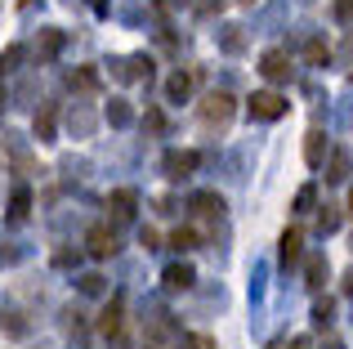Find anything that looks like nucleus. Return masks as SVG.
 Segmentation results:
<instances>
[{
	"mask_svg": "<svg viewBox=\"0 0 353 349\" xmlns=\"http://www.w3.org/2000/svg\"><path fill=\"white\" fill-rule=\"evenodd\" d=\"M233 112H237V99L224 94V90L201 99V121H206V130H224V126L233 121Z\"/></svg>",
	"mask_w": 353,
	"mask_h": 349,
	"instance_id": "obj_1",
	"label": "nucleus"
},
{
	"mask_svg": "<svg viewBox=\"0 0 353 349\" xmlns=\"http://www.w3.org/2000/svg\"><path fill=\"white\" fill-rule=\"evenodd\" d=\"M246 112L250 121H277V117H286V99L277 90H259V94L246 99Z\"/></svg>",
	"mask_w": 353,
	"mask_h": 349,
	"instance_id": "obj_2",
	"label": "nucleus"
},
{
	"mask_svg": "<svg viewBox=\"0 0 353 349\" xmlns=\"http://www.w3.org/2000/svg\"><path fill=\"white\" fill-rule=\"evenodd\" d=\"M197 166H201V157H197V152H192V148H170V152H165V157H161V174H165V179H170V183L188 179V174L197 170Z\"/></svg>",
	"mask_w": 353,
	"mask_h": 349,
	"instance_id": "obj_3",
	"label": "nucleus"
},
{
	"mask_svg": "<svg viewBox=\"0 0 353 349\" xmlns=\"http://www.w3.org/2000/svg\"><path fill=\"white\" fill-rule=\"evenodd\" d=\"M85 251L99 255V260H112V255L121 251V242H117V233L108 224H90L85 228Z\"/></svg>",
	"mask_w": 353,
	"mask_h": 349,
	"instance_id": "obj_4",
	"label": "nucleus"
},
{
	"mask_svg": "<svg viewBox=\"0 0 353 349\" xmlns=\"http://www.w3.org/2000/svg\"><path fill=\"white\" fill-rule=\"evenodd\" d=\"M291 54L286 50H268L264 59H259V77L264 81H273V86H286V81H291Z\"/></svg>",
	"mask_w": 353,
	"mask_h": 349,
	"instance_id": "obj_5",
	"label": "nucleus"
},
{
	"mask_svg": "<svg viewBox=\"0 0 353 349\" xmlns=\"http://www.w3.org/2000/svg\"><path fill=\"white\" fill-rule=\"evenodd\" d=\"M277 246H282V251H277V255H282V269H291V264L304 260V233H300V228H286Z\"/></svg>",
	"mask_w": 353,
	"mask_h": 349,
	"instance_id": "obj_6",
	"label": "nucleus"
},
{
	"mask_svg": "<svg viewBox=\"0 0 353 349\" xmlns=\"http://www.w3.org/2000/svg\"><path fill=\"white\" fill-rule=\"evenodd\" d=\"M304 161H309L313 170L327 161V134H322V130H309V134H304Z\"/></svg>",
	"mask_w": 353,
	"mask_h": 349,
	"instance_id": "obj_7",
	"label": "nucleus"
},
{
	"mask_svg": "<svg viewBox=\"0 0 353 349\" xmlns=\"http://www.w3.org/2000/svg\"><path fill=\"white\" fill-rule=\"evenodd\" d=\"M188 206L197 210V215H206V219L224 215V197H219V192H192V197H188Z\"/></svg>",
	"mask_w": 353,
	"mask_h": 349,
	"instance_id": "obj_8",
	"label": "nucleus"
},
{
	"mask_svg": "<svg viewBox=\"0 0 353 349\" xmlns=\"http://www.w3.org/2000/svg\"><path fill=\"white\" fill-rule=\"evenodd\" d=\"M161 282H165L170 291H188L192 282H197V273H192V264H170V269L161 273Z\"/></svg>",
	"mask_w": 353,
	"mask_h": 349,
	"instance_id": "obj_9",
	"label": "nucleus"
},
{
	"mask_svg": "<svg viewBox=\"0 0 353 349\" xmlns=\"http://www.w3.org/2000/svg\"><path fill=\"white\" fill-rule=\"evenodd\" d=\"M327 273H331L327 255H309V260H304V278H309V287H313V291L327 287Z\"/></svg>",
	"mask_w": 353,
	"mask_h": 349,
	"instance_id": "obj_10",
	"label": "nucleus"
},
{
	"mask_svg": "<svg viewBox=\"0 0 353 349\" xmlns=\"http://www.w3.org/2000/svg\"><path fill=\"white\" fill-rule=\"evenodd\" d=\"M349 174H353V157L345 148H336L331 152V166H327V183H345Z\"/></svg>",
	"mask_w": 353,
	"mask_h": 349,
	"instance_id": "obj_11",
	"label": "nucleus"
},
{
	"mask_svg": "<svg viewBox=\"0 0 353 349\" xmlns=\"http://www.w3.org/2000/svg\"><path fill=\"white\" fill-rule=\"evenodd\" d=\"M117 72L125 81H143V77H152V59H148V54H134V59H125Z\"/></svg>",
	"mask_w": 353,
	"mask_h": 349,
	"instance_id": "obj_12",
	"label": "nucleus"
},
{
	"mask_svg": "<svg viewBox=\"0 0 353 349\" xmlns=\"http://www.w3.org/2000/svg\"><path fill=\"white\" fill-rule=\"evenodd\" d=\"M165 99H170V103H188V99H192V77L174 72V77L165 81Z\"/></svg>",
	"mask_w": 353,
	"mask_h": 349,
	"instance_id": "obj_13",
	"label": "nucleus"
},
{
	"mask_svg": "<svg viewBox=\"0 0 353 349\" xmlns=\"http://www.w3.org/2000/svg\"><path fill=\"white\" fill-rule=\"evenodd\" d=\"M134 206H139V197L130 188H117L112 197H108V210H117V219H130V215H134Z\"/></svg>",
	"mask_w": 353,
	"mask_h": 349,
	"instance_id": "obj_14",
	"label": "nucleus"
},
{
	"mask_svg": "<svg viewBox=\"0 0 353 349\" xmlns=\"http://www.w3.org/2000/svg\"><path fill=\"white\" fill-rule=\"evenodd\" d=\"M54 126H59V117H54V108H41V112H36V121H32L36 139H41V143H50V139H54Z\"/></svg>",
	"mask_w": 353,
	"mask_h": 349,
	"instance_id": "obj_15",
	"label": "nucleus"
},
{
	"mask_svg": "<svg viewBox=\"0 0 353 349\" xmlns=\"http://www.w3.org/2000/svg\"><path fill=\"white\" fill-rule=\"evenodd\" d=\"M27 215H32V192H27V188H14V197H9V219L18 224V219H27Z\"/></svg>",
	"mask_w": 353,
	"mask_h": 349,
	"instance_id": "obj_16",
	"label": "nucleus"
},
{
	"mask_svg": "<svg viewBox=\"0 0 353 349\" xmlns=\"http://www.w3.org/2000/svg\"><path fill=\"white\" fill-rule=\"evenodd\" d=\"M63 50V32H54V27H45V36H41V45H36V54H41L45 63L54 59V54Z\"/></svg>",
	"mask_w": 353,
	"mask_h": 349,
	"instance_id": "obj_17",
	"label": "nucleus"
},
{
	"mask_svg": "<svg viewBox=\"0 0 353 349\" xmlns=\"http://www.w3.org/2000/svg\"><path fill=\"white\" fill-rule=\"evenodd\" d=\"M68 86L81 90V94H90V90H99V77L90 68H77V72H68Z\"/></svg>",
	"mask_w": 353,
	"mask_h": 349,
	"instance_id": "obj_18",
	"label": "nucleus"
},
{
	"mask_svg": "<svg viewBox=\"0 0 353 349\" xmlns=\"http://www.w3.org/2000/svg\"><path fill=\"white\" fill-rule=\"evenodd\" d=\"M99 332H103V336H117V332H121V300H112V305L103 309V318H99Z\"/></svg>",
	"mask_w": 353,
	"mask_h": 349,
	"instance_id": "obj_19",
	"label": "nucleus"
},
{
	"mask_svg": "<svg viewBox=\"0 0 353 349\" xmlns=\"http://www.w3.org/2000/svg\"><path fill=\"white\" fill-rule=\"evenodd\" d=\"M72 130H77V134H90V130H94V112H90V108L85 103H77V108H72Z\"/></svg>",
	"mask_w": 353,
	"mask_h": 349,
	"instance_id": "obj_20",
	"label": "nucleus"
},
{
	"mask_svg": "<svg viewBox=\"0 0 353 349\" xmlns=\"http://www.w3.org/2000/svg\"><path fill=\"white\" fill-rule=\"evenodd\" d=\"M0 327H5L9 336H18V341L27 336V323H23V314H14V309H0Z\"/></svg>",
	"mask_w": 353,
	"mask_h": 349,
	"instance_id": "obj_21",
	"label": "nucleus"
},
{
	"mask_svg": "<svg viewBox=\"0 0 353 349\" xmlns=\"http://www.w3.org/2000/svg\"><path fill=\"white\" fill-rule=\"evenodd\" d=\"M219 45H224V54H241V50H246V36H241V27H224Z\"/></svg>",
	"mask_w": 353,
	"mask_h": 349,
	"instance_id": "obj_22",
	"label": "nucleus"
},
{
	"mask_svg": "<svg viewBox=\"0 0 353 349\" xmlns=\"http://www.w3.org/2000/svg\"><path fill=\"white\" fill-rule=\"evenodd\" d=\"M108 121H112V126H130V121H134V112H130L125 99H112V103H108Z\"/></svg>",
	"mask_w": 353,
	"mask_h": 349,
	"instance_id": "obj_23",
	"label": "nucleus"
},
{
	"mask_svg": "<svg viewBox=\"0 0 353 349\" xmlns=\"http://www.w3.org/2000/svg\"><path fill=\"white\" fill-rule=\"evenodd\" d=\"M313 206H318V183H304V188L295 192V210H300V215H309Z\"/></svg>",
	"mask_w": 353,
	"mask_h": 349,
	"instance_id": "obj_24",
	"label": "nucleus"
},
{
	"mask_svg": "<svg viewBox=\"0 0 353 349\" xmlns=\"http://www.w3.org/2000/svg\"><path fill=\"white\" fill-rule=\"evenodd\" d=\"M170 246H174V251H192V246H197V228H174Z\"/></svg>",
	"mask_w": 353,
	"mask_h": 349,
	"instance_id": "obj_25",
	"label": "nucleus"
},
{
	"mask_svg": "<svg viewBox=\"0 0 353 349\" xmlns=\"http://www.w3.org/2000/svg\"><path fill=\"white\" fill-rule=\"evenodd\" d=\"M23 59H27L23 45H9V50L0 54V72H18V63H23Z\"/></svg>",
	"mask_w": 353,
	"mask_h": 349,
	"instance_id": "obj_26",
	"label": "nucleus"
},
{
	"mask_svg": "<svg viewBox=\"0 0 353 349\" xmlns=\"http://www.w3.org/2000/svg\"><path fill=\"white\" fill-rule=\"evenodd\" d=\"M304 54H309V63H318V68H322V63L331 59V45L327 41H309V50H304Z\"/></svg>",
	"mask_w": 353,
	"mask_h": 349,
	"instance_id": "obj_27",
	"label": "nucleus"
},
{
	"mask_svg": "<svg viewBox=\"0 0 353 349\" xmlns=\"http://www.w3.org/2000/svg\"><path fill=\"white\" fill-rule=\"evenodd\" d=\"M318 228H322V233H336V228H340V215H336V206H322V215H318Z\"/></svg>",
	"mask_w": 353,
	"mask_h": 349,
	"instance_id": "obj_28",
	"label": "nucleus"
},
{
	"mask_svg": "<svg viewBox=\"0 0 353 349\" xmlns=\"http://www.w3.org/2000/svg\"><path fill=\"white\" fill-rule=\"evenodd\" d=\"M81 291H85V296H103V273H85V278H81Z\"/></svg>",
	"mask_w": 353,
	"mask_h": 349,
	"instance_id": "obj_29",
	"label": "nucleus"
},
{
	"mask_svg": "<svg viewBox=\"0 0 353 349\" xmlns=\"http://www.w3.org/2000/svg\"><path fill=\"white\" fill-rule=\"evenodd\" d=\"M331 14H336V23H353V0H336Z\"/></svg>",
	"mask_w": 353,
	"mask_h": 349,
	"instance_id": "obj_30",
	"label": "nucleus"
},
{
	"mask_svg": "<svg viewBox=\"0 0 353 349\" xmlns=\"http://www.w3.org/2000/svg\"><path fill=\"white\" fill-rule=\"evenodd\" d=\"M224 5H228V0H197V14H201V18H215Z\"/></svg>",
	"mask_w": 353,
	"mask_h": 349,
	"instance_id": "obj_31",
	"label": "nucleus"
},
{
	"mask_svg": "<svg viewBox=\"0 0 353 349\" xmlns=\"http://www.w3.org/2000/svg\"><path fill=\"white\" fill-rule=\"evenodd\" d=\"M139 242H143L148 251H157V246H161V233H157V228H139Z\"/></svg>",
	"mask_w": 353,
	"mask_h": 349,
	"instance_id": "obj_32",
	"label": "nucleus"
},
{
	"mask_svg": "<svg viewBox=\"0 0 353 349\" xmlns=\"http://www.w3.org/2000/svg\"><path fill=\"white\" fill-rule=\"evenodd\" d=\"M313 323H318V327H327V323H331V300H322V305L313 309Z\"/></svg>",
	"mask_w": 353,
	"mask_h": 349,
	"instance_id": "obj_33",
	"label": "nucleus"
},
{
	"mask_svg": "<svg viewBox=\"0 0 353 349\" xmlns=\"http://www.w3.org/2000/svg\"><path fill=\"white\" fill-rule=\"evenodd\" d=\"M143 126H148V130H165V117H161V112H157V108H152V112L143 117Z\"/></svg>",
	"mask_w": 353,
	"mask_h": 349,
	"instance_id": "obj_34",
	"label": "nucleus"
},
{
	"mask_svg": "<svg viewBox=\"0 0 353 349\" xmlns=\"http://www.w3.org/2000/svg\"><path fill=\"white\" fill-rule=\"evenodd\" d=\"M54 264H59V269H68V264H77V255H72V251H59V255H54Z\"/></svg>",
	"mask_w": 353,
	"mask_h": 349,
	"instance_id": "obj_35",
	"label": "nucleus"
},
{
	"mask_svg": "<svg viewBox=\"0 0 353 349\" xmlns=\"http://www.w3.org/2000/svg\"><path fill=\"white\" fill-rule=\"evenodd\" d=\"M282 349H309V336H295V341H286Z\"/></svg>",
	"mask_w": 353,
	"mask_h": 349,
	"instance_id": "obj_36",
	"label": "nucleus"
},
{
	"mask_svg": "<svg viewBox=\"0 0 353 349\" xmlns=\"http://www.w3.org/2000/svg\"><path fill=\"white\" fill-rule=\"evenodd\" d=\"M174 349H201V341H192V336H183V341L174 345Z\"/></svg>",
	"mask_w": 353,
	"mask_h": 349,
	"instance_id": "obj_37",
	"label": "nucleus"
},
{
	"mask_svg": "<svg viewBox=\"0 0 353 349\" xmlns=\"http://www.w3.org/2000/svg\"><path fill=\"white\" fill-rule=\"evenodd\" d=\"M345 291H349V296H353V273H349V278H345Z\"/></svg>",
	"mask_w": 353,
	"mask_h": 349,
	"instance_id": "obj_38",
	"label": "nucleus"
},
{
	"mask_svg": "<svg viewBox=\"0 0 353 349\" xmlns=\"http://www.w3.org/2000/svg\"><path fill=\"white\" fill-rule=\"evenodd\" d=\"M5 103H9V94H5V90H0V108H5Z\"/></svg>",
	"mask_w": 353,
	"mask_h": 349,
	"instance_id": "obj_39",
	"label": "nucleus"
},
{
	"mask_svg": "<svg viewBox=\"0 0 353 349\" xmlns=\"http://www.w3.org/2000/svg\"><path fill=\"white\" fill-rule=\"evenodd\" d=\"M349 210H353V188H349Z\"/></svg>",
	"mask_w": 353,
	"mask_h": 349,
	"instance_id": "obj_40",
	"label": "nucleus"
},
{
	"mask_svg": "<svg viewBox=\"0 0 353 349\" xmlns=\"http://www.w3.org/2000/svg\"><path fill=\"white\" fill-rule=\"evenodd\" d=\"M241 5H255V0H241Z\"/></svg>",
	"mask_w": 353,
	"mask_h": 349,
	"instance_id": "obj_41",
	"label": "nucleus"
},
{
	"mask_svg": "<svg viewBox=\"0 0 353 349\" xmlns=\"http://www.w3.org/2000/svg\"><path fill=\"white\" fill-rule=\"evenodd\" d=\"M349 81H353V72H349Z\"/></svg>",
	"mask_w": 353,
	"mask_h": 349,
	"instance_id": "obj_42",
	"label": "nucleus"
}]
</instances>
